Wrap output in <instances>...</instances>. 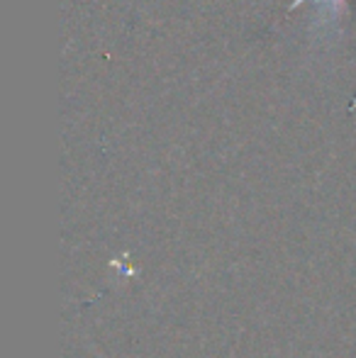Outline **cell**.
Wrapping results in <instances>:
<instances>
[{"instance_id": "1", "label": "cell", "mask_w": 356, "mask_h": 358, "mask_svg": "<svg viewBox=\"0 0 356 358\" xmlns=\"http://www.w3.org/2000/svg\"><path fill=\"white\" fill-rule=\"evenodd\" d=\"M305 3H308V0H293V3L288 5V10H298L300 5H305ZM320 5L327 10L329 17H334V15L342 13V10L347 8V0H320Z\"/></svg>"}]
</instances>
